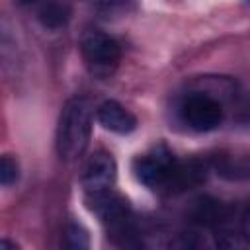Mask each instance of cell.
<instances>
[{
  "label": "cell",
  "instance_id": "obj_1",
  "mask_svg": "<svg viewBox=\"0 0 250 250\" xmlns=\"http://www.w3.org/2000/svg\"><path fill=\"white\" fill-rule=\"evenodd\" d=\"M92 135V105L86 98H72L64 104L57 127V152L72 162L86 150Z\"/></svg>",
  "mask_w": 250,
  "mask_h": 250
},
{
  "label": "cell",
  "instance_id": "obj_2",
  "mask_svg": "<svg viewBox=\"0 0 250 250\" xmlns=\"http://www.w3.org/2000/svg\"><path fill=\"white\" fill-rule=\"evenodd\" d=\"M80 51H82V57H84L90 72L96 76L111 74L121 59L119 43L102 31H88L82 37Z\"/></svg>",
  "mask_w": 250,
  "mask_h": 250
},
{
  "label": "cell",
  "instance_id": "obj_3",
  "mask_svg": "<svg viewBox=\"0 0 250 250\" xmlns=\"http://www.w3.org/2000/svg\"><path fill=\"white\" fill-rule=\"evenodd\" d=\"M180 115L193 131H213L223 123V105L205 92H191L182 100Z\"/></svg>",
  "mask_w": 250,
  "mask_h": 250
},
{
  "label": "cell",
  "instance_id": "obj_4",
  "mask_svg": "<svg viewBox=\"0 0 250 250\" xmlns=\"http://www.w3.org/2000/svg\"><path fill=\"white\" fill-rule=\"evenodd\" d=\"M174 164H176V158L172 156V152L164 146H156L150 152L139 156L133 164V170L137 180L145 184L148 189L166 191Z\"/></svg>",
  "mask_w": 250,
  "mask_h": 250
},
{
  "label": "cell",
  "instance_id": "obj_5",
  "mask_svg": "<svg viewBox=\"0 0 250 250\" xmlns=\"http://www.w3.org/2000/svg\"><path fill=\"white\" fill-rule=\"evenodd\" d=\"M115 176H117V166L113 156L105 150H98L88 158L82 170V186L86 188L88 193L109 189L115 184Z\"/></svg>",
  "mask_w": 250,
  "mask_h": 250
},
{
  "label": "cell",
  "instance_id": "obj_6",
  "mask_svg": "<svg viewBox=\"0 0 250 250\" xmlns=\"http://www.w3.org/2000/svg\"><path fill=\"white\" fill-rule=\"evenodd\" d=\"M88 207L105 223H121L125 221L127 213H129V205L127 199L121 197L119 193H115L111 188L109 189H102V191H92L88 193Z\"/></svg>",
  "mask_w": 250,
  "mask_h": 250
},
{
  "label": "cell",
  "instance_id": "obj_7",
  "mask_svg": "<svg viewBox=\"0 0 250 250\" xmlns=\"http://www.w3.org/2000/svg\"><path fill=\"white\" fill-rule=\"evenodd\" d=\"M96 117H98L100 125H104L107 131H113V133H119V135H127L137 127L135 115L115 100L104 102L98 107Z\"/></svg>",
  "mask_w": 250,
  "mask_h": 250
},
{
  "label": "cell",
  "instance_id": "obj_8",
  "mask_svg": "<svg viewBox=\"0 0 250 250\" xmlns=\"http://www.w3.org/2000/svg\"><path fill=\"white\" fill-rule=\"evenodd\" d=\"M72 10L66 2L61 0H45L39 8V21L49 29H61L68 23Z\"/></svg>",
  "mask_w": 250,
  "mask_h": 250
},
{
  "label": "cell",
  "instance_id": "obj_9",
  "mask_svg": "<svg viewBox=\"0 0 250 250\" xmlns=\"http://www.w3.org/2000/svg\"><path fill=\"white\" fill-rule=\"evenodd\" d=\"M64 246L68 248H88L90 246V236H88V230L78 225V223H70L66 227V232H64Z\"/></svg>",
  "mask_w": 250,
  "mask_h": 250
},
{
  "label": "cell",
  "instance_id": "obj_10",
  "mask_svg": "<svg viewBox=\"0 0 250 250\" xmlns=\"http://www.w3.org/2000/svg\"><path fill=\"white\" fill-rule=\"evenodd\" d=\"M18 178H20V166H18L16 158H12L10 154H4L2 162H0V182H2V186L8 188Z\"/></svg>",
  "mask_w": 250,
  "mask_h": 250
},
{
  "label": "cell",
  "instance_id": "obj_11",
  "mask_svg": "<svg viewBox=\"0 0 250 250\" xmlns=\"http://www.w3.org/2000/svg\"><path fill=\"white\" fill-rule=\"evenodd\" d=\"M242 234H244V238L250 242V209L246 211V215H244V219H242Z\"/></svg>",
  "mask_w": 250,
  "mask_h": 250
},
{
  "label": "cell",
  "instance_id": "obj_12",
  "mask_svg": "<svg viewBox=\"0 0 250 250\" xmlns=\"http://www.w3.org/2000/svg\"><path fill=\"white\" fill-rule=\"evenodd\" d=\"M88 2H94V4H117V2H123V0H88Z\"/></svg>",
  "mask_w": 250,
  "mask_h": 250
},
{
  "label": "cell",
  "instance_id": "obj_13",
  "mask_svg": "<svg viewBox=\"0 0 250 250\" xmlns=\"http://www.w3.org/2000/svg\"><path fill=\"white\" fill-rule=\"evenodd\" d=\"M20 4H23V6H27V4H35V2H39V0H18Z\"/></svg>",
  "mask_w": 250,
  "mask_h": 250
},
{
  "label": "cell",
  "instance_id": "obj_14",
  "mask_svg": "<svg viewBox=\"0 0 250 250\" xmlns=\"http://www.w3.org/2000/svg\"><path fill=\"white\" fill-rule=\"evenodd\" d=\"M248 4H250V0H248Z\"/></svg>",
  "mask_w": 250,
  "mask_h": 250
}]
</instances>
